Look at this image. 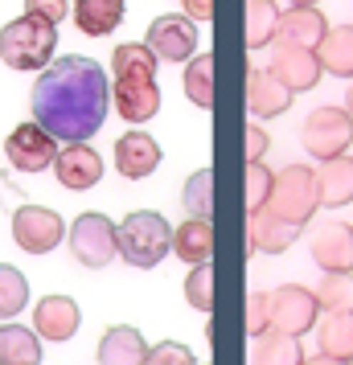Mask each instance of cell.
Instances as JSON below:
<instances>
[{
  "instance_id": "6da1fadb",
  "label": "cell",
  "mask_w": 353,
  "mask_h": 365,
  "mask_svg": "<svg viewBox=\"0 0 353 365\" xmlns=\"http://www.w3.org/2000/svg\"><path fill=\"white\" fill-rule=\"evenodd\" d=\"M29 107H34V123H41L53 140L78 144L103 128L111 107V86L99 62L66 53L37 74Z\"/></svg>"
},
{
  "instance_id": "7a4b0ae2",
  "label": "cell",
  "mask_w": 353,
  "mask_h": 365,
  "mask_svg": "<svg viewBox=\"0 0 353 365\" xmlns=\"http://www.w3.org/2000/svg\"><path fill=\"white\" fill-rule=\"evenodd\" d=\"M58 25L41 17H17L0 29V62L9 70H46L53 62Z\"/></svg>"
},
{
  "instance_id": "3957f363",
  "label": "cell",
  "mask_w": 353,
  "mask_h": 365,
  "mask_svg": "<svg viewBox=\"0 0 353 365\" xmlns=\"http://www.w3.org/2000/svg\"><path fill=\"white\" fill-rule=\"evenodd\" d=\"M168 250H173V226L156 210H135V214L123 217V226H119V255H123V263L140 267V271H152Z\"/></svg>"
},
{
  "instance_id": "277c9868",
  "label": "cell",
  "mask_w": 353,
  "mask_h": 365,
  "mask_svg": "<svg viewBox=\"0 0 353 365\" xmlns=\"http://www.w3.org/2000/svg\"><path fill=\"white\" fill-rule=\"evenodd\" d=\"M320 193H317V177L308 165H284L275 173V185H271V197L263 210H271L275 217H284L292 226H308V217L317 214Z\"/></svg>"
},
{
  "instance_id": "5b68a950",
  "label": "cell",
  "mask_w": 353,
  "mask_h": 365,
  "mask_svg": "<svg viewBox=\"0 0 353 365\" xmlns=\"http://www.w3.org/2000/svg\"><path fill=\"white\" fill-rule=\"evenodd\" d=\"M66 238H70L74 263L91 267V271L95 267H107L119 255V226L107 214H78L74 226L66 230Z\"/></svg>"
},
{
  "instance_id": "8992f818",
  "label": "cell",
  "mask_w": 353,
  "mask_h": 365,
  "mask_svg": "<svg viewBox=\"0 0 353 365\" xmlns=\"http://www.w3.org/2000/svg\"><path fill=\"white\" fill-rule=\"evenodd\" d=\"M300 144L317 160H333L341 152H349L353 115L345 107H317V111H308V119L300 123Z\"/></svg>"
},
{
  "instance_id": "52a82bcc",
  "label": "cell",
  "mask_w": 353,
  "mask_h": 365,
  "mask_svg": "<svg viewBox=\"0 0 353 365\" xmlns=\"http://www.w3.org/2000/svg\"><path fill=\"white\" fill-rule=\"evenodd\" d=\"M317 292H308L300 283H284L280 292H267V329L304 336L317 329Z\"/></svg>"
},
{
  "instance_id": "ba28073f",
  "label": "cell",
  "mask_w": 353,
  "mask_h": 365,
  "mask_svg": "<svg viewBox=\"0 0 353 365\" xmlns=\"http://www.w3.org/2000/svg\"><path fill=\"white\" fill-rule=\"evenodd\" d=\"M267 74L280 78V83L292 91V95H304L320 83V58L317 50L308 46H292V41H271V62H267Z\"/></svg>"
},
{
  "instance_id": "9c48e42d",
  "label": "cell",
  "mask_w": 353,
  "mask_h": 365,
  "mask_svg": "<svg viewBox=\"0 0 353 365\" xmlns=\"http://www.w3.org/2000/svg\"><path fill=\"white\" fill-rule=\"evenodd\" d=\"M66 238V222L46 205H21L13 214V242L29 255H50Z\"/></svg>"
},
{
  "instance_id": "30bf717a",
  "label": "cell",
  "mask_w": 353,
  "mask_h": 365,
  "mask_svg": "<svg viewBox=\"0 0 353 365\" xmlns=\"http://www.w3.org/2000/svg\"><path fill=\"white\" fill-rule=\"evenodd\" d=\"M160 62H189L193 50H198V21H189L185 13H168V17H156L148 25V37H144Z\"/></svg>"
},
{
  "instance_id": "8fae6325",
  "label": "cell",
  "mask_w": 353,
  "mask_h": 365,
  "mask_svg": "<svg viewBox=\"0 0 353 365\" xmlns=\"http://www.w3.org/2000/svg\"><path fill=\"white\" fill-rule=\"evenodd\" d=\"M9 165L21 168V173H41V168L53 165V156H58V140H53L41 123H17L13 135H9Z\"/></svg>"
},
{
  "instance_id": "7c38bea8",
  "label": "cell",
  "mask_w": 353,
  "mask_h": 365,
  "mask_svg": "<svg viewBox=\"0 0 353 365\" xmlns=\"http://www.w3.org/2000/svg\"><path fill=\"white\" fill-rule=\"evenodd\" d=\"M53 173H58V181L74 189V193H83V189H95L103 177V160L95 148H86V140L78 144H66V148H58L53 156Z\"/></svg>"
},
{
  "instance_id": "4fadbf2b",
  "label": "cell",
  "mask_w": 353,
  "mask_h": 365,
  "mask_svg": "<svg viewBox=\"0 0 353 365\" xmlns=\"http://www.w3.org/2000/svg\"><path fill=\"white\" fill-rule=\"evenodd\" d=\"M116 168L128 181H144L160 168V144L148 132H128L116 140Z\"/></svg>"
},
{
  "instance_id": "5bb4252c",
  "label": "cell",
  "mask_w": 353,
  "mask_h": 365,
  "mask_svg": "<svg viewBox=\"0 0 353 365\" xmlns=\"http://www.w3.org/2000/svg\"><path fill=\"white\" fill-rule=\"evenodd\" d=\"M300 230L304 226H292L284 217H275L271 210H255V214H247V255H255V250L280 255L300 238Z\"/></svg>"
},
{
  "instance_id": "9a60e30c",
  "label": "cell",
  "mask_w": 353,
  "mask_h": 365,
  "mask_svg": "<svg viewBox=\"0 0 353 365\" xmlns=\"http://www.w3.org/2000/svg\"><path fill=\"white\" fill-rule=\"evenodd\" d=\"M34 329L41 341H53V345L70 341L78 332V304L70 296H46L34 308Z\"/></svg>"
},
{
  "instance_id": "2e32d148",
  "label": "cell",
  "mask_w": 353,
  "mask_h": 365,
  "mask_svg": "<svg viewBox=\"0 0 353 365\" xmlns=\"http://www.w3.org/2000/svg\"><path fill=\"white\" fill-rule=\"evenodd\" d=\"M324 34H329V21L317 4H292L287 13H280V25H275V41H292L308 50H317Z\"/></svg>"
},
{
  "instance_id": "e0dca14e",
  "label": "cell",
  "mask_w": 353,
  "mask_h": 365,
  "mask_svg": "<svg viewBox=\"0 0 353 365\" xmlns=\"http://www.w3.org/2000/svg\"><path fill=\"white\" fill-rule=\"evenodd\" d=\"M312 177H317L320 205L341 210V205L353 201V156L349 152H341V156H333V160H320V165L312 168Z\"/></svg>"
},
{
  "instance_id": "ac0fdd59",
  "label": "cell",
  "mask_w": 353,
  "mask_h": 365,
  "mask_svg": "<svg viewBox=\"0 0 353 365\" xmlns=\"http://www.w3.org/2000/svg\"><path fill=\"white\" fill-rule=\"evenodd\" d=\"M247 107L255 119H275L292 107V91L280 78H271L267 66H259L247 74Z\"/></svg>"
},
{
  "instance_id": "d6986e66",
  "label": "cell",
  "mask_w": 353,
  "mask_h": 365,
  "mask_svg": "<svg viewBox=\"0 0 353 365\" xmlns=\"http://www.w3.org/2000/svg\"><path fill=\"white\" fill-rule=\"evenodd\" d=\"M312 263L320 271H353V226L329 222L312 242Z\"/></svg>"
},
{
  "instance_id": "ffe728a7",
  "label": "cell",
  "mask_w": 353,
  "mask_h": 365,
  "mask_svg": "<svg viewBox=\"0 0 353 365\" xmlns=\"http://www.w3.org/2000/svg\"><path fill=\"white\" fill-rule=\"evenodd\" d=\"M95 361L99 365H144L148 361V345L132 324H116V329L103 332L99 349H95Z\"/></svg>"
},
{
  "instance_id": "44dd1931",
  "label": "cell",
  "mask_w": 353,
  "mask_h": 365,
  "mask_svg": "<svg viewBox=\"0 0 353 365\" xmlns=\"http://www.w3.org/2000/svg\"><path fill=\"white\" fill-rule=\"evenodd\" d=\"M111 103H116V111L128 123H148L160 111V86L156 83H116Z\"/></svg>"
},
{
  "instance_id": "7402d4cb",
  "label": "cell",
  "mask_w": 353,
  "mask_h": 365,
  "mask_svg": "<svg viewBox=\"0 0 353 365\" xmlns=\"http://www.w3.org/2000/svg\"><path fill=\"white\" fill-rule=\"evenodd\" d=\"M156 53L144 41H123L111 53V70H116V83H156Z\"/></svg>"
},
{
  "instance_id": "603a6c76",
  "label": "cell",
  "mask_w": 353,
  "mask_h": 365,
  "mask_svg": "<svg viewBox=\"0 0 353 365\" xmlns=\"http://www.w3.org/2000/svg\"><path fill=\"white\" fill-rule=\"evenodd\" d=\"M123 21V0H74V25L86 37H107Z\"/></svg>"
},
{
  "instance_id": "cb8c5ba5",
  "label": "cell",
  "mask_w": 353,
  "mask_h": 365,
  "mask_svg": "<svg viewBox=\"0 0 353 365\" xmlns=\"http://www.w3.org/2000/svg\"><path fill=\"white\" fill-rule=\"evenodd\" d=\"M251 365H304L300 336L280 332V329L259 332L255 336V349H251Z\"/></svg>"
},
{
  "instance_id": "d4e9b609",
  "label": "cell",
  "mask_w": 353,
  "mask_h": 365,
  "mask_svg": "<svg viewBox=\"0 0 353 365\" xmlns=\"http://www.w3.org/2000/svg\"><path fill=\"white\" fill-rule=\"evenodd\" d=\"M210 250H214V226L202 217H185L177 230H173V255L181 263H210Z\"/></svg>"
},
{
  "instance_id": "484cf974",
  "label": "cell",
  "mask_w": 353,
  "mask_h": 365,
  "mask_svg": "<svg viewBox=\"0 0 353 365\" xmlns=\"http://www.w3.org/2000/svg\"><path fill=\"white\" fill-rule=\"evenodd\" d=\"M320 70H329L337 78H353V25H329V34L317 46Z\"/></svg>"
},
{
  "instance_id": "4316f807",
  "label": "cell",
  "mask_w": 353,
  "mask_h": 365,
  "mask_svg": "<svg viewBox=\"0 0 353 365\" xmlns=\"http://www.w3.org/2000/svg\"><path fill=\"white\" fill-rule=\"evenodd\" d=\"M0 365H41V336L21 324H0Z\"/></svg>"
},
{
  "instance_id": "83f0119b",
  "label": "cell",
  "mask_w": 353,
  "mask_h": 365,
  "mask_svg": "<svg viewBox=\"0 0 353 365\" xmlns=\"http://www.w3.org/2000/svg\"><path fill=\"white\" fill-rule=\"evenodd\" d=\"M320 353L337 361H353V312H324L320 320Z\"/></svg>"
},
{
  "instance_id": "f1b7e54d",
  "label": "cell",
  "mask_w": 353,
  "mask_h": 365,
  "mask_svg": "<svg viewBox=\"0 0 353 365\" xmlns=\"http://www.w3.org/2000/svg\"><path fill=\"white\" fill-rule=\"evenodd\" d=\"M280 4L275 0H247V50H267L275 41Z\"/></svg>"
},
{
  "instance_id": "f546056e",
  "label": "cell",
  "mask_w": 353,
  "mask_h": 365,
  "mask_svg": "<svg viewBox=\"0 0 353 365\" xmlns=\"http://www.w3.org/2000/svg\"><path fill=\"white\" fill-rule=\"evenodd\" d=\"M181 86H185V99L193 103V107H210V103H214V58H210V53L189 58Z\"/></svg>"
},
{
  "instance_id": "4dcf8cb0",
  "label": "cell",
  "mask_w": 353,
  "mask_h": 365,
  "mask_svg": "<svg viewBox=\"0 0 353 365\" xmlns=\"http://www.w3.org/2000/svg\"><path fill=\"white\" fill-rule=\"evenodd\" d=\"M320 312H353V271H324L317 283Z\"/></svg>"
},
{
  "instance_id": "1f68e13d",
  "label": "cell",
  "mask_w": 353,
  "mask_h": 365,
  "mask_svg": "<svg viewBox=\"0 0 353 365\" xmlns=\"http://www.w3.org/2000/svg\"><path fill=\"white\" fill-rule=\"evenodd\" d=\"M25 304H29V279L17 267L0 263V320H13Z\"/></svg>"
},
{
  "instance_id": "d6a6232c",
  "label": "cell",
  "mask_w": 353,
  "mask_h": 365,
  "mask_svg": "<svg viewBox=\"0 0 353 365\" xmlns=\"http://www.w3.org/2000/svg\"><path fill=\"white\" fill-rule=\"evenodd\" d=\"M210 185H214V173H210V168L193 173V177L185 181V189H181V201H185L189 217H202V222H210V214H214V201H210Z\"/></svg>"
},
{
  "instance_id": "836d02e7",
  "label": "cell",
  "mask_w": 353,
  "mask_h": 365,
  "mask_svg": "<svg viewBox=\"0 0 353 365\" xmlns=\"http://www.w3.org/2000/svg\"><path fill=\"white\" fill-rule=\"evenodd\" d=\"M185 299L198 312H210L214 308V267L210 263H198L185 275Z\"/></svg>"
},
{
  "instance_id": "e575fe53",
  "label": "cell",
  "mask_w": 353,
  "mask_h": 365,
  "mask_svg": "<svg viewBox=\"0 0 353 365\" xmlns=\"http://www.w3.org/2000/svg\"><path fill=\"white\" fill-rule=\"evenodd\" d=\"M271 185H275V173H271L263 160L247 165V214H255V210H263V205H267Z\"/></svg>"
},
{
  "instance_id": "d590c367",
  "label": "cell",
  "mask_w": 353,
  "mask_h": 365,
  "mask_svg": "<svg viewBox=\"0 0 353 365\" xmlns=\"http://www.w3.org/2000/svg\"><path fill=\"white\" fill-rule=\"evenodd\" d=\"M144 365H198L181 341H160L156 349H148V361Z\"/></svg>"
},
{
  "instance_id": "8d00e7d4",
  "label": "cell",
  "mask_w": 353,
  "mask_h": 365,
  "mask_svg": "<svg viewBox=\"0 0 353 365\" xmlns=\"http://www.w3.org/2000/svg\"><path fill=\"white\" fill-rule=\"evenodd\" d=\"M267 332V292H255L247 296V336Z\"/></svg>"
},
{
  "instance_id": "74e56055",
  "label": "cell",
  "mask_w": 353,
  "mask_h": 365,
  "mask_svg": "<svg viewBox=\"0 0 353 365\" xmlns=\"http://www.w3.org/2000/svg\"><path fill=\"white\" fill-rule=\"evenodd\" d=\"M25 13H29V17L50 21V25H58V21L70 13V4H66V0H25Z\"/></svg>"
},
{
  "instance_id": "f35d334b",
  "label": "cell",
  "mask_w": 353,
  "mask_h": 365,
  "mask_svg": "<svg viewBox=\"0 0 353 365\" xmlns=\"http://www.w3.org/2000/svg\"><path fill=\"white\" fill-rule=\"evenodd\" d=\"M267 148H271L267 132H263L259 123H247V165H255V160H263V156H267Z\"/></svg>"
},
{
  "instance_id": "ab89813d",
  "label": "cell",
  "mask_w": 353,
  "mask_h": 365,
  "mask_svg": "<svg viewBox=\"0 0 353 365\" xmlns=\"http://www.w3.org/2000/svg\"><path fill=\"white\" fill-rule=\"evenodd\" d=\"M185 17L189 21H210L214 17V0H185Z\"/></svg>"
},
{
  "instance_id": "60d3db41",
  "label": "cell",
  "mask_w": 353,
  "mask_h": 365,
  "mask_svg": "<svg viewBox=\"0 0 353 365\" xmlns=\"http://www.w3.org/2000/svg\"><path fill=\"white\" fill-rule=\"evenodd\" d=\"M304 365H353V361H337V357H324V353H317V357H304Z\"/></svg>"
},
{
  "instance_id": "b9f144b4",
  "label": "cell",
  "mask_w": 353,
  "mask_h": 365,
  "mask_svg": "<svg viewBox=\"0 0 353 365\" xmlns=\"http://www.w3.org/2000/svg\"><path fill=\"white\" fill-rule=\"evenodd\" d=\"M345 111L353 115V86H349V95H345Z\"/></svg>"
},
{
  "instance_id": "7bdbcfd3",
  "label": "cell",
  "mask_w": 353,
  "mask_h": 365,
  "mask_svg": "<svg viewBox=\"0 0 353 365\" xmlns=\"http://www.w3.org/2000/svg\"><path fill=\"white\" fill-rule=\"evenodd\" d=\"M292 4H317V0H292Z\"/></svg>"
}]
</instances>
